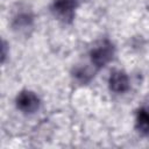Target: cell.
Returning a JSON list of instances; mask_svg holds the SVG:
<instances>
[{"mask_svg":"<svg viewBox=\"0 0 149 149\" xmlns=\"http://www.w3.org/2000/svg\"><path fill=\"white\" fill-rule=\"evenodd\" d=\"M78 0H54L51 3L52 15L63 23H71L76 15Z\"/></svg>","mask_w":149,"mask_h":149,"instance_id":"cell-3","label":"cell"},{"mask_svg":"<svg viewBox=\"0 0 149 149\" xmlns=\"http://www.w3.org/2000/svg\"><path fill=\"white\" fill-rule=\"evenodd\" d=\"M109 90L115 93H125L129 90L130 83L127 73L122 70H114L108 78Z\"/></svg>","mask_w":149,"mask_h":149,"instance_id":"cell-5","label":"cell"},{"mask_svg":"<svg viewBox=\"0 0 149 149\" xmlns=\"http://www.w3.org/2000/svg\"><path fill=\"white\" fill-rule=\"evenodd\" d=\"M115 55L114 44L108 40L99 41L90 51L91 63L95 69H101L112 62Z\"/></svg>","mask_w":149,"mask_h":149,"instance_id":"cell-2","label":"cell"},{"mask_svg":"<svg viewBox=\"0 0 149 149\" xmlns=\"http://www.w3.org/2000/svg\"><path fill=\"white\" fill-rule=\"evenodd\" d=\"M10 26L17 35H29L34 27V13L23 3H17L10 17Z\"/></svg>","mask_w":149,"mask_h":149,"instance_id":"cell-1","label":"cell"},{"mask_svg":"<svg viewBox=\"0 0 149 149\" xmlns=\"http://www.w3.org/2000/svg\"><path fill=\"white\" fill-rule=\"evenodd\" d=\"M135 127L141 135L143 136L149 135V108L148 107H141L140 109H137L136 118H135Z\"/></svg>","mask_w":149,"mask_h":149,"instance_id":"cell-7","label":"cell"},{"mask_svg":"<svg viewBox=\"0 0 149 149\" xmlns=\"http://www.w3.org/2000/svg\"><path fill=\"white\" fill-rule=\"evenodd\" d=\"M1 49H2V54H1V62H2V63H5V59H6V57H7V42H6L5 40H2V47H1Z\"/></svg>","mask_w":149,"mask_h":149,"instance_id":"cell-8","label":"cell"},{"mask_svg":"<svg viewBox=\"0 0 149 149\" xmlns=\"http://www.w3.org/2000/svg\"><path fill=\"white\" fill-rule=\"evenodd\" d=\"M40 104H41V100L38 95L35 92L29 90L21 91L15 99V105L17 109H20L22 113H26V114L35 113L40 108Z\"/></svg>","mask_w":149,"mask_h":149,"instance_id":"cell-4","label":"cell"},{"mask_svg":"<svg viewBox=\"0 0 149 149\" xmlns=\"http://www.w3.org/2000/svg\"><path fill=\"white\" fill-rule=\"evenodd\" d=\"M71 76L76 83L80 85H86L93 79L94 70L91 69L88 65H77L73 68Z\"/></svg>","mask_w":149,"mask_h":149,"instance_id":"cell-6","label":"cell"}]
</instances>
